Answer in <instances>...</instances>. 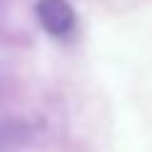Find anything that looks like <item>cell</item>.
Instances as JSON below:
<instances>
[{
  "label": "cell",
  "mask_w": 152,
  "mask_h": 152,
  "mask_svg": "<svg viewBox=\"0 0 152 152\" xmlns=\"http://www.w3.org/2000/svg\"><path fill=\"white\" fill-rule=\"evenodd\" d=\"M35 18L40 23V28L55 40L72 37L75 28H77V15L67 0H37Z\"/></svg>",
  "instance_id": "obj_1"
}]
</instances>
